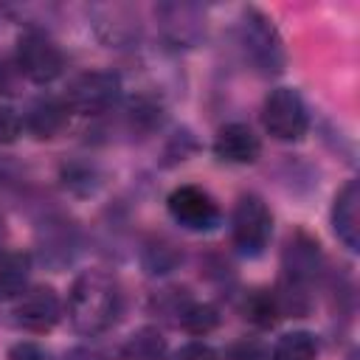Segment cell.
<instances>
[{
	"instance_id": "6da1fadb",
	"label": "cell",
	"mask_w": 360,
	"mask_h": 360,
	"mask_svg": "<svg viewBox=\"0 0 360 360\" xmlns=\"http://www.w3.org/2000/svg\"><path fill=\"white\" fill-rule=\"evenodd\" d=\"M121 312V292L104 270H84L73 278L68 292V318L82 335L107 332Z\"/></svg>"
},
{
	"instance_id": "7a4b0ae2",
	"label": "cell",
	"mask_w": 360,
	"mask_h": 360,
	"mask_svg": "<svg viewBox=\"0 0 360 360\" xmlns=\"http://www.w3.org/2000/svg\"><path fill=\"white\" fill-rule=\"evenodd\" d=\"M239 39L245 48V56L253 62V68L259 73H281L287 53H284V42L276 31V25L270 22V17H264L259 8H245L242 20H239Z\"/></svg>"
},
{
	"instance_id": "3957f363",
	"label": "cell",
	"mask_w": 360,
	"mask_h": 360,
	"mask_svg": "<svg viewBox=\"0 0 360 360\" xmlns=\"http://www.w3.org/2000/svg\"><path fill=\"white\" fill-rule=\"evenodd\" d=\"M14 65H17V73L25 76L28 82L48 84L62 73L65 59H62V51L56 48V42L48 34H42L37 28H28L17 39V62Z\"/></svg>"
},
{
	"instance_id": "277c9868",
	"label": "cell",
	"mask_w": 360,
	"mask_h": 360,
	"mask_svg": "<svg viewBox=\"0 0 360 360\" xmlns=\"http://www.w3.org/2000/svg\"><path fill=\"white\" fill-rule=\"evenodd\" d=\"M262 124L276 141H298L307 135L309 115L304 107V98L292 87H276L264 98L262 107Z\"/></svg>"
},
{
	"instance_id": "5b68a950",
	"label": "cell",
	"mask_w": 360,
	"mask_h": 360,
	"mask_svg": "<svg viewBox=\"0 0 360 360\" xmlns=\"http://www.w3.org/2000/svg\"><path fill=\"white\" fill-rule=\"evenodd\" d=\"M231 233H233L236 248L245 256H259L267 248V242L273 236V214L262 197H256V194L239 197L233 217H231Z\"/></svg>"
},
{
	"instance_id": "8992f818",
	"label": "cell",
	"mask_w": 360,
	"mask_h": 360,
	"mask_svg": "<svg viewBox=\"0 0 360 360\" xmlns=\"http://www.w3.org/2000/svg\"><path fill=\"white\" fill-rule=\"evenodd\" d=\"M118 98H121V76L112 70H93V73H82L79 79L70 82L65 104L70 112L98 115V112H107L110 107H115Z\"/></svg>"
},
{
	"instance_id": "52a82bcc",
	"label": "cell",
	"mask_w": 360,
	"mask_h": 360,
	"mask_svg": "<svg viewBox=\"0 0 360 360\" xmlns=\"http://www.w3.org/2000/svg\"><path fill=\"white\" fill-rule=\"evenodd\" d=\"M166 208L172 219L188 231H211L219 222V205L214 202V197L205 188L191 186V183L177 186L169 194Z\"/></svg>"
},
{
	"instance_id": "ba28073f",
	"label": "cell",
	"mask_w": 360,
	"mask_h": 360,
	"mask_svg": "<svg viewBox=\"0 0 360 360\" xmlns=\"http://www.w3.org/2000/svg\"><path fill=\"white\" fill-rule=\"evenodd\" d=\"M11 315H14L17 326H22L28 332H48L62 318V298L53 287L39 284V287L20 292Z\"/></svg>"
},
{
	"instance_id": "9c48e42d",
	"label": "cell",
	"mask_w": 360,
	"mask_h": 360,
	"mask_svg": "<svg viewBox=\"0 0 360 360\" xmlns=\"http://www.w3.org/2000/svg\"><path fill=\"white\" fill-rule=\"evenodd\" d=\"M318 270H321L318 242L309 239L307 233H298L284 248V273H281V284L278 287L295 290V292H307V287L318 276Z\"/></svg>"
},
{
	"instance_id": "30bf717a",
	"label": "cell",
	"mask_w": 360,
	"mask_h": 360,
	"mask_svg": "<svg viewBox=\"0 0 360 360\" xmlns=\"http://www.w3.org/2000/svg\"><path fill=\"white\" fill-rule=\"evenodd\" d=\"M332 228L338 239L354 253L360 248V186L357 180H349L332 205Z\"/></svg>"
},
{
	"instance_id": "8fae6325",
	"label": "cell",
	"mask_w": 360,
	"mask_h": 360,
	"mask_svg": "<svg viewBox=\"0 0 360 360\" xmlns=\"http://www.w3.org/2000/svg\"><path fill=\"white\" fill-rule=\"evenodd\" d=\"M259 152V135L248 124H225L214 138V155L225 163H253Z\"/></svg>"
},
{
	"instance_id": "7c38bea8",
	"label": "cell",
	"mask_w": 360,
	"mask_h": 360,
	"mask_svg": "<svg viewBox=\"0 0 360 360\" xmlns=\"http://www.w3.org/2000/svg\"><path fill=\"white\" fill-rule=\"evenodd\" d=\"M68 115H70V110H68L65 98L48 96V98H37V101L28 107L22 124H25V129H28L34 138L45 141V138H53V135L68 124Z\"/></svg>"
},
{
	"instance_id": "4fadbf2b",
	"label": "cell",
	"mask_w": 360,
	"mask_h": 360,
	"mask_svg": "<svg viewBox=\"0 0 360 360\" xmlns=\"http://www.w3.org/2000/svg\"><path fill=\"white\" fill-rule=\"evenodd\" d=\"M166 338L155 326H141L135 329L124 346H121V360H166Z\"/></svg>"
},
{
	"instance_id": "5bb4252c",
	"label": "cell",
	"mask_w": 360,
	"mask_h": 360,
	"mask_svg": "<svg viewBox=\"0 0 360 360\" xmlns=\"http://www.w3.org/2000/svg\"><path fill=\"white\" fill-rule=\"evenodd\" d=\"M31 276V256L22 250H3L0 253V295L14 298L25 292Z\"/></svg>"
},
{
	"instance_id": "9a60e30c",
	"label": "cell",
	"mask_w": 360,
	"mask_h": 360,
	"mask_svg": "<svg viewBox=\"0 0 360 360\" xmlns=\"http://www.w3.org/2000/svg\"><path fill=\"white\" fill-rule=\"evenodd\" d=\"M318 354V340L312 332H287L276 340L273 352H270V360H315Z\"/></svg>"
},
{
	"instance_id": "2e32d148",
	"label": "cell",
	"mask_w": 360,
	"mask_h": 360,
	"mask_svg": "<svg viewBox=\"0 0 360 360\" xmlns=\"http://www.w3.org/2000/svg\"><path fill=\"white\" fill-rule=\"evenodd\" d=\"M242 312L259 329H267V326H273L281 318L276 292H270V290H253V292H248L245 295V304H242Z\"/></svg>"
},
{
	"instance_id": "e0dca14e",
	"label": "cell",
	"mask_w": 360,
	"mask_h": 360,
	"mask_svg": "<svg viewBox=\"0 0 360 360\" xmlns=\"http://www.w3.org/2000/svg\"><path fill=\"white\" fill-rule=\"evenodd\" d=\"M177 315H180V326L191 335H208L219 323V312L211 304H186Z\"/></svg>"
},
{
	"instance_id": "ac0fdd59",
	"label": "cell",
	"mask_w": 360,
	"mask_h": 360,
	"mask_svg": "<svg viewBox=\"0 0 360 360\" xmlns=\"http://www.w3.org/2000/svg\"><path fill=\"white\" fill-rule=\"evenodd\" d=\"M225 357H228V360H270V352H267L259 340L242 338V340H236V343L228 346Z\"/></svg>"
},
{
	"instance_id": "d6986e66",
	"label": "cell",
	"mask_w": 360,
	"mask_h": 360,
	"mask_svg": "<svg viewBox=\"0 0 360 360\" xmlns=\"http://www.w3.org/2000/svg\"><path fill=\"white\" fill-rule=\"evenodd\" d=\"M20 129H22V118L17 115V110H11V107H0V143H11V141H17Z\"/></svg>"
},
{
	"instance_id": "ffe728a7",
	"label": "cell",
	"mask_w": 360,
	"mask_h": 360,
	"mask_svg": "<svg viewBox=\"0 0 360 360\" xmlns=\"http://www.w3.org/2000/svg\"><path fill=\"white\" fill-rule=\"evenodd\" d=\"M174 360H219V354H217L208 343L191 340V343H186V346L174 354Z\"/></svg>"
},
{
	"instance_id": "44dd1931",
	"label": "cell",
	"mask_w": 360,
	"mask_h": 360,
	"mask_svg": "<svg viewBox=\"0 0 360 360\" xmlns=\"http://www.w3.org/2000/svg\"><path fill=\"white\" fill-rule=\"evenodd\" d=\"M8 360H48V357H45V352H42L37 343L20 340V343H14V346L8 349Z\"/></svg>"
},
{
	"instance_id": "7402d4cb",
	"label": "cell",
	"mask_w": 360,
	"mask_h": 360,
	"mask_svg": "<svg viewBox=\"0 0 360 360\" xmlns=\"http://www.w3.org/2000/svg\"><path fill=\"white\" fill-rule=\"evenodd\" d=\"M62 360H104L98 352H93V349H87V346H76V349H70Z\"/></svg>"
},
{
	"instance_id": "603a6c76",
	"label": "cell",
	"mask_w": 360,
	"mask_h": 360,
	"mask_svg": "<svg viewBox=\"0 0 360 360\" xmlns=\"http://www.w3.org/2000/svg\"><path fill=\"white\" fill-rule=\"evenodd\" d=\"M14 82H11V68L6 62H0V93H11Z\"/></svg>"
},
{
	"instance_id": "cb8c5ba5",
	"label": "cell",
	"mask_w": 360,
	"mask_h": 360,
	"mask_svg": "<svg viewBox=\"0 0 360 360\" xmlns=\"http://www.w3.org/2000/svg\"><path fill=\"white\" fill-rule=\"evenodd\" d=\"M346 360H357V354H354V352H352V354H349V357H346Z\"/></svg>"
}]
</instances>
